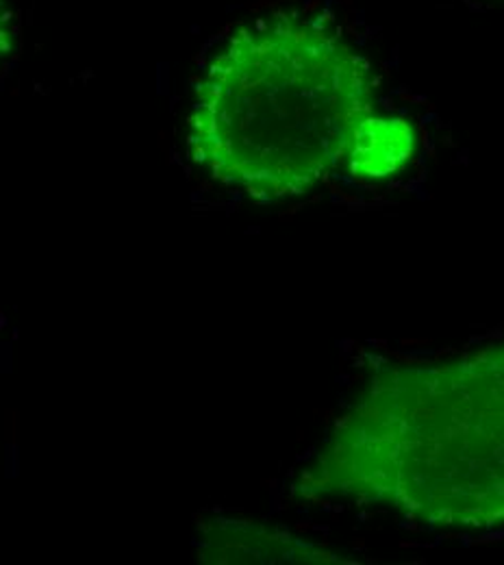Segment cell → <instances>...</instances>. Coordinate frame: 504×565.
<instances>
[{"label":"cell","instance_id":"obj_5","mask_svg":"<svg viewBox=\"0 0 504 565\" xmlns=\"http://www.w3.org/2000/svg\"><path fill=\"white\" fill-rule=\"evenodd\" d=\"M18 35V0H0V71L13 53Z\"/></svg>","mask_w":504,"mask_h":565},{"label":"cell","instance_id":"obj_2","mask_svg":"<svg viewBox=\"0 0 504 565\" xmlns=\"http://www.w3.org/2000/svg\"><path fill=\"white\" fill-rule=\"evenodd\" d=\"M376 83L329 22L281 11L237 26L201 72L187 114L190 159L255 203L300 199L346 168Z\"/></svg>","mask_w":504,"mask_h":565},{"label":"cell","instance_id":"obj_3","mask_svg":"<svg viewBox=\"0 0 504 565\" xmlns=\"http://www.w3.org/2000/svg\"><path fill=\"white\" fill-rule=\"evenodd\" d=\"M196 559L207 565L355 564L346 553L255 518L214 515L199 524Z\"/></svg>","mask_w":504,"mask_h":565},{"label":"cell","instance_id":"obj_1","mask_svg":"<svg viewBox=\"0 0 504 565\" xmlns=\"http://www.w3.org/2000/svg\"><path fill=\"white\" fill-rule=\"evenodd\" d=\"M289 495L441 531L504 526V340L376 370L302 463Z\"/></svg>","mask_w":504,"mask_h":565},{"label":"cell","instance_id":"obj_4","mask_svg":"<svg viewBox=\"0 0 504 565\" xmlns=\"http://www.w3.org/2000/svg\"><path fill=\"white\" fill-rule=\"evenodd\" d=\"M414 150L416 134L405 118L372 114L355 136L346 168L361 181H380L400 172Z\"/></svg>","mask_w":504,"mask_h":565}]
</instances>
